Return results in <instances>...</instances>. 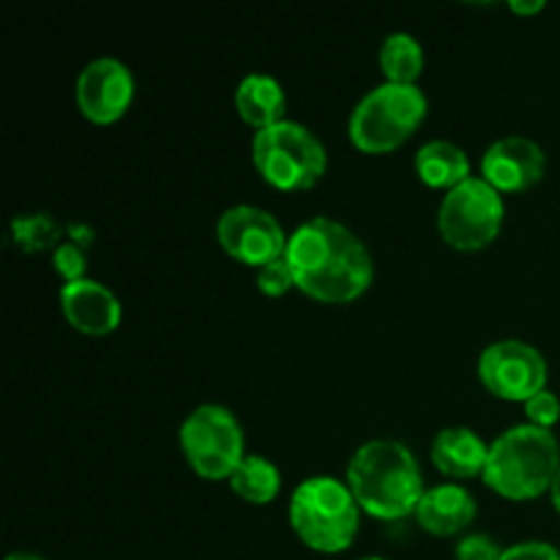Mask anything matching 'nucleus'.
<instances>
[{
	"label": "nucleus",
	"mask_w": 560,
	"mask_h": 560,
	"mask_svg": "<svg viewBox=\"0 0 560 560\" xmlns=\"http://www.w3.org/2000/svg\"><path fill=\"white\" fill-rule=\"evenodd\" d=\"M295 288L326 304H348L359 299L375 277L370 249L342 222L315 217L299 224L288 241Z\"/></svg>",
	"instance_id": "nucleus-1"
},
{
	"label": "nucleus",
	"mask_w": 560,
	"mask_h": 560,
	"mask_svg": "<svg viewBox=\"0 0 560 560\" xmlns=\"http://www.w3.org/2000/svg\"><path fill=\"white\" fill-rule=\"evenodd\" d=\"M348 487L359 506L381 520H402L416 514L424 479L410 448L399 441L377 438L364 443L348 465Z\"/></svg>",
	"instance_id": "nucleus-2"
},
{
	"label": "nucleus",
	"mask_w": 560,
	"mask_h": 560,
	"mask_svg": "<svg viewBox=\"0 0 560 560\" xmlns=\"http://www.w3.org/2000/svg\"><path fill=\"white\" fill-rule=\"evenodd\" d=\"M560 468V446L550 430L517 424L490 443L485 465L487 487L509 501H534L552 487Z\"/></svg>",
	"instance_id": "nucleus-3"
},
{
	"label": "nucleus",
	"mask_w": 560,
	"mask_h": 560,
	"mask_svg": "<svg viewBox=\"0 0 560 560\" xmlns=\"http://www.w3.org/2000/svg\"><path fill=\"white\" fill-rule=\"evenodd\" d=\"M359 509L345 481L334 476H312L290 495V523L312 550L342 552L359 534Z\"/></svg>",
	"instance_id": "nucleus-4"
},
{
	"label": "nucleus",
	"mask_w": 560,
	"mask_h": 560,
	"mask_svg": "<svg viewBox=\"0 0 560 560\" xmlns=\"http://www.w3.org/2000/svg\"><path fill=\"white\" fill-rule=\"evenodd\" d=\"M427 115V96L419 85L383 82L372 88L350 115V140L364 153H388L402 145Z\"/></svg>",
	"instance_id": "nucleus-5"
},
{
	"label": "nucleus",
	"mask_w": 560,
	"mask_h": 560,
	"mask_svg": "<svg viewBox=\"0 0 560 560\" xmlns=\"http://www.w3.org/2000/svg\"><path fill=\"white\" fill-rule=\"evenodd\" d=\"M252 162L271 186L284 191L312 189L328 167V153L315 131L295 120H282L255 131Z\"/></svg>",
	"instance_id": "nucleus-6"
},
{
	"label": "nucleus",
	"mask_w": 560,
	"mask_h": 560,
	"mask_svg": "<svg viewBox=\"0 0 560 560\" xmlns=\"http://www.w3.org/2000/svg\"><path fill=\"white\" fill-rule=\"evenodd\" d=\"M506 217L501 191L492 189L485 178L463 180L446 191L438 208V230L454 249L476 252L498 238Z\"/></svg>",
	"instance_id": "nucleus-7"
},
{
	"label": "nucleus",
	"mask_w": 560,
	"mask_h": 560,
	"mask_svg": "<svg viewBox=\"0 0 560 560\" xmlns=\"http://www.w3.org/2000/svg\"><path fill=\"white\" fill-rule=\"evenodd\" d=\"M180 448L202 479H230L244 454V430L222 405H200L180 424Z\"/></svg>",
	"instance_id": "nucleus-8"
},
{
	"label": "nucleus",
	"mask_w": 560,
	"mask_h": 560,
	"mask_svg": "<svg viewBox=\"0 0 560 560\" xmlns=\"http://www.w3.org/2000/svg\"><path fill=\"white\" fill-rule=\"evenodd\" d=\"M479 377L495 397L525 405L534 394L545 392L550 370L534 345L523 339H501L481 353Z\"/></svg>",
	"instance_id": "nucleus-9"
},
{
	"label": "nucleus",
	"mask_w": 560,
	"mask_h": 560,
	"mask_svg": "<svg viewBox=\"0 0 560 560\" xmlns=\"http://www.w3.org/2000/svg\"><path fill=\"white\" fill-rule=\"evenodd\" d=\"M217 241L235 260L262 268L284 257L290 235H284L273 213L257 206H233L219 217Z\"/></svg>",
	"instance_id": "nucleus-10"
},
{
	"label": "nucleus",
	"mask_w": 560,
	"mask_h": 560,
	"mask_svg": "<svg viewBox=\"0 0 560 560\" xmlns=\"http://www.w3.org/2000/svg\"><path fill=\"white\" fill-rule=\"evenodd\" d=\"M135 98V77L118 58H96L77 77V104L93 124H113Z\"/></svg>",
	"instance_id": "nucleus-11"
},
{
	"label": "nucleus",
	"mask_w": 560,
	"mask_h": 560,
	"mask_svg": "<svg viewBox=\"0 0 560 560\" xmlns=\"http://www.w3.org/2000/svg\"><path fill=\"white\" fill-rule=\"evenodd\" d=\"M547 153L530 137H501L481 156V178L498 191H525L539 184Z\"/></svg>",
	"instance_id": "nucleus-12"
},
{
	"label": "nucleus",
	"mask_w": 560,
	"mask_h": 560,
	"mask_svg": "<svg viewBox=\"0 0 560 560\" xmlns=\"http://www.w3.org/2000/svg\"><path fill=\"white\" fill-rule=\"evenodd\" d=\"M60 310L63 317L80 334L104 337L113 334L120 323V301L109 288L96 279H80L60 288Z\"/></svg>",
	"instance_id": "nucleus-13"
},
{
	"label": "nucleus",
	"mask_w": 560,
	"mask_h": 560,
	"mask_svg": "<svg viewBox=\"0 0 560 560\" xmlns=\"http://www.w3.org/2000/svg\"><path fill=\"white\" fill-rule=\"evenodd\" d=\"M476 517V498L459 485H438L421 495L416 520L427 534L454 536L468 528Z\"/></svg>",
	"instance_id": "nucleus-14"
},
{
	"label": "nucleus",
	"mask_w": 560,
	"mask_h": 560,
	"mask_svg": "<svg viewBox=\"0 0 560 560\" xmlns=\"http://www.w3.org/2000/svg\"><path fill=\"white\" fill-rule=\"evenodd\" d=\"M490 446L468 427H446L432 441V463L452 479H474L485 474Z\"/></svg>",
	"instance_id": "nucleus-15"
},
{
	"label": "nucleus",
	"mask_w": 560,
	"mask_h": 560,
	"mask_svg": "<svg viewBox=\"0 0 560 560\" xmlns=\"http://www.w3.org/2000/svg\"><path fill=\"white\" fill-rule=\"evenodd\" d=\"M235 109L241 118L257 131L268 129L273 124H282L284 109H288V96L279 80L271 74H249L235 88Z\"/></svg>",
	"instance_id": "nucleus-16"
},
{
	"label": "nucleus",
	"mask_w": 560,
	"mask_h": 560,
	"mask_svg": "<svg viewBox=\"0 0 560 560\" xmlns=\"http://www.w3.org/2000/svg\"><path fill=\"white\" fill-rule=\"evenodd\" d=\"M416 173L432 189H454L470 178V159L448 140H430L416 151Z\"/></svg>",
	"instance_id": "nucleus-17"
},
{
	"label": "nucleus",
	"mask_w": 560,
	"mask_h": 560,
	"mask_svg": "<svg viewBox=\"0 0 560 560\" xmlns=\"http://www.w3.org/2000/svg\"><path fill=\"white\" fill-rule=\"evenodd\" d=\"M230 487L238 498H244L246 503H271L279 495V487H282V476L279 468L268 457L260 454H249L244 463L235 468V474L230 476Z\"/></svg>",
	"instance_id": "nucleus-18"
},
{
	"label": "nucleus",
	"mask_w": 560,
	"mask_h": 560,
	"mask_svg": "<svg viewBox=\"0 0 560 560\" xmlns=\"http://www.w3.org/2000/svg\"><path fill=\"white\" fill-rule=\"evenodd\" d=\"M381 69L388 82H402V85H416V77L424 69V49L419 38L410 33H392L381 47Z\"/></svg>",
	"instance_id": "nucleus-19"
},
{
	"label": "nucleus",
	"mask_w": 560,
	"mask_h": 560,
	"mask_svg": "<svg viewBox=\"0 0 560 560\" xmlns=\"http://www.w3.org/2000/svg\"><path fill=\"white\" fill-rule=\"evenodd\" d=\"M66 228L47 211L36 213H20V217L11 219V238L27 255H36V252L58 249L63 244Z\"/></svg>",
	"instance_id": "nucleus-20"
},
{
	"label": "nucleus",
	"mask_w": 560,
	"mask_h": 560,
	"mask_svg": "<svg viewBox=\"0 0 560 560\" xmlns=\"http://www.w3.org/2000/svg\"><path fill=\"white\" fill-rule=\"evenodd\" d=\"M52 266L55 271L63 277V282H80V279H88V249L85 246L74 244V241L66 238L58 249L52 252Z\"/></svg>",
	"instance_id": "nucleus-21"
},
{
	"label": "nucleus",
	"mask_w": 560,
	"mask_h": 560,
	"mask_svg": "<svg viewBox=\"0 0 560 560\" xmlns=\"http://www.w3.org/2000/svg\"><path fill=\"white\" fill-rule=\"evenodd\" d=\"M293 288H295L293 268H290V262L284 260V257H279V260L257 268V290H260V293L277 299V295H284L288 290H293Z\"/></svg>",
	"instance_id": "nucleus-22"
},
{
	"label": "nucleus",
	"mask_w": 560,
	"mask_h": 560,
	"mask_svg": "<svg viewBox=\"0 0 560 560\" xmlns=\"http://www.w3.org/2000/svg\"><path fill=\"white\" fill-rule=\"evenodd\" d=\"M525 416H528V424L541 427V430H552L560 419V399L550 388L534 394V397L525 402Z\"/></svg>",
	"instance_id": "nucleus-23"
},
{
	"label": "nucleus",
	"mask_w": 560,
	"mask_h": 560,
	"mask_svg": "<svg viewBox=\"0 0 560 560\" xmlns=\"http://www.w3.org/2000/svg\"><path fill=\"white\" fill-rule=\"evenodd\" d=\"M501 556L503 550L498 547V541L487 534H470L454 547V558L457 560H501Z\"/></svg>",
	"instance_id": "nucleus-24"
},
{
	"label": "nucleus",
	"mask_w": 560,
	"mask_h": 560,
	"mask_svg": "<svg viewBox=\"0 0 560 560\" xmlns=\"http://www.w3.org/2000/svg\"><path fill=\"white\" fill-rule=\"evenodd\" d=\"M501 560H560V550L547 541H520L503 550Z\"/></svg>",
	"instance_id": "nucleus-25"
},
{
	"label": "nucleus",
	"mask_w": 560,
	"mask_h": 560,
	"mask_svg": "<svg viewBox=\"0 0 560 560\" xmlns=\"http://www.w3.org/2000/svg\"><path fill=\"white\" fill-rule=\"evenodd\" d=\"M66 238L74 241V244L85 246V249H88V246L93 244V238H96V233H93V228H88V224L69 222V224H66Z\"/></svg>",
	"instance_id": "nucleus-26"
},
{
	"label": "nucleus",
	"mask_w": 560,
	"mask_h": 560,
	"mask_svg": "<svg viewBox=\"0 0 560 560\" xmlns=\"http://www.w3.org/2000/svg\"><path fill=\"white\" fill-rule=\"evenodd\" d=\"M509 5H512V11H517V14L528 16V14H539L547 3L545 0H512Z\"/></svg>",
	"instance_id": "nucleus-27"
},
{
	"label": "nucleus",
	"mask_w": 560,
	"mask_h": 560,
	"mask_svg": "<svg viewBox=\"0 0 560 560\" xmlns=\"http://www.w3.org/2000/svg\"><path fill=\"white\" fill-rule=\"evenodd\" d=\"M550 498H552V506H556V509H558V514H560V468H558L556 479H552V487H550Z\"/></svg>",
	"instance_id": "nucleus-28"
},
{
	"label": "nucleus",
	"mask_w": 560,
	"mask_h": 560,
	"mask_svg": "<svg viewBox=\"0 0 560 560\" xmlns=\"http://www.w3.org/2000/svg\"><path fill=\"white\" fill-rule=\"evenodd\" d=\"M5 560H44L42 556H33V552H11Z\"/></svg>",
	"instance_id": "nucleus-29"
},
{
	"label": "nucleus",
	"mask_w": 560,
	"mask_h": 560,
	"mask_svg": "<svg viewBox=\"0 0 560 560\" xmlns=\"http://www.w3.org/2000/svg\"><path fill=\"white\" fill-rule=\"evenodd\" d=\"M361 560H386V558H361Z\"/></svg>",
	"instance_id": "nucleus-30"
}]
</instances>
